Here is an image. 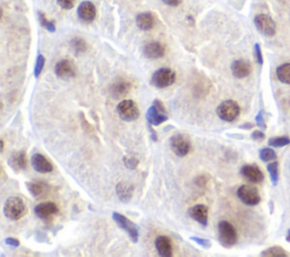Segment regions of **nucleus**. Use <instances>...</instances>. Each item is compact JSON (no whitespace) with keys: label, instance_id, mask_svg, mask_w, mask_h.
Masks as SVG:
<instances>
[{"label":"nucleus","instance_id":"aec40b11","mask_svg":"<svg viewBox=\"0 0 290 257\" xmlns=\"http://www.w3.org/2000/svg\"><path fill=\"white\" fill-rule=\"evenodd\" d=\"M27 159L25 156V152L20 151V152H14L8 159V165L13 169L14 171H21L26 168Z\"/></svg>","mask_w":290,"mask_h":257},{"label":"nucleus","instance_id":"0eeeda50","mask_svg":"<svg viewBox=\"0 0 290 257\" xmlns=\"http://www.w3.org/2000/svg\"><path fill=\"white\" fill-rule=\"evenodd\" d=\"M254 24H255L257 31L265 37H273L277 32V24L267 14L256 15L254 19Z\"/></svg>","mask_w":290,"mask_h":257},{"label":"nucleus","instance_id":"e433bc0d","mask_svg":"<svg viewBox=\"0 0 290 257\" xmlns=\"http://www.w3.org/2000/svg\"><path fill=\"white\" fill-rule=\"evenodd\" d=\"M256 122L261 128H263V129L265 128V121L263 119V111H260L259 115L256 116Z\"/></svg>","mask_w":290,"mask_h":257},{"label":"nucleus","instance_id":"6e6552de","mask_svg":"<svg viewBox=\"0 0 290 257\" xmlns=\"http://www.w3.org/2000/svg\"><path fill=\"white\" fill-rule=\"evenodd\" d=\"M112 219H114L115 222L118 224L119 228H122L123 230L129 236L130 240L133 242L139 241V236H140L139 228H137L132 221L127 219V217L125 216H123V214L117 213V212L112 214Z\"/></svg>","mask_w":290,"mask_h":257},{"label":"nucleus","instance_id":"423d86ee","mask_svg":"<svg viewBox=\"0 0 290 257\" xmlns=\"http://www.w3.org/2000/svg\"><path fill=\"white\" fill-rule=\"evenodd\" d=\"M118 116L125 121H134L140 117V109L133 100H124L117 107Z\"/></svg>","mask_w":290,"mask_h":257},{"label":"nucleus","instance_id":"b1692460","mask_svg":"<svg viewBox=\"0 0 290 257\" xmlns=\"http://www.w3.org/2000/svg\"><path fill=\"white\" fill-rule=\"evenodd\" d=\"M26 187L31 193V195L34 196L35 198H39V197L44 195L45 189H47L44 184H42V182H34V181L26 182Z\"/></svg>","mask_w":290,"mask_h":257},{"label":"nucleus","instance_id":"c756f323","mask_svg":"<svg viewBox=\"0 0 290 257\" xmlns=\"http://www.w3.org/2000/svg\"><path fill=\"white\" fill-rule=\"evenodd\" d=\"M290 144V138L289 137H272V138L269 139V145L273 147H282L286 145H289Z\"/></svg>","mask_w":290,"mask_h":257},{"label":"nucleus","instance_id":"cd10ccee","mask_svg":"<svg viewBox=\"0 0 290 257\" xmlns=\"http://www.w3.org/2000/svg\"><path fill=\"white\" fill-rule=\"evenodd\" d=\"M38 16H39V20H40V24L44 27L45 30H48L49 32H51V33L56 32V25L52 20H49L47 19V16H45L42 12H39Z\"/></svg>","mask_w":290,"mask_h":257},{"label":"nucleus","instance_id":"c85d7f7f","mask_svg":"<svg viewBox=\"0 0 290 257\" xmlns=\"http://www.w3.org/2000/svg\"><path fill=\"white\" fill-rule=\"evenodd\" d=\"M278 162H271V163L268 164V171L270 174L271 181L274 186L278 184V178H279V171H278Z\"/></svg>","mask_w":290,"mask_h":257},{"label":"nucleus","instance_id":"72a5a7b5","mask_svg":"<svg viewBox=\"0 0 290 257\" xmlns=\"http://www.w3.org/2000/svg\"><path fill=\"white\" fill-rule=\"evenodd\" d=\"M190 240L195 241L196 244H199L200 246H202L204 248H210L211 247V241L207 240V239H203V238H199V237H190Z\"/></svg>","mask_w":290,"mask_h":257},{"label":"nucleus","instance_id":"ddd939ff","mask_svg":"<svg viewBox=\"0 0 290 257\" xmlns=\"http://www.w3.org/2000/svg\"><path fill=\"white\" fill-rule=\"evenodd\" d=\"M240 174H242L244 178H246L247 180H249L250 182H254V184H260L264 179L263 172H262L261 169L255 164L244 165L242 170H240Z\"/></svg>","mask_w":290,"mask_h":257},{"label":"nucleus","instance_id":"58836bf2","mask_svg":"<svg viewBox=\"0 0 290 257\" xmlns=\"http://www.w3.org/2000/svg\"><path fill=\"white\" fill-rule=\"evenodd\" d=\"M162 1H164L166 5H168L170 7H177L182 3L183 0H162Z\"/></svg>","mask_w":290,"mask_h":257},{"label":"nucleus","instance_id":"2f4dec72","mask_svg":"<svg viewBox=\"0 0 290 257\" xmlns=\"http://www.w3.org/2000/svg\"><path fill=\"white\" fill-rule=\"evenodd\" d=\"M45 65V58L41 54L38 55L37 60H35V67H34V76L38 77L40 76V74L43 70V67Z\"/></svg>","mask_w":290,"mask_h":257},{"label":"nucleus","instance_id":"f3484780","mask_svg":"<svg viewBox=\"0 0 290 257\" xmlns=\"http://www.w3.org/2000/svg\"><path fill=\"white\" fill-rule=\"evenodd\" d=\"M231 72L236 79H245L252 72V67L247 60L239 59V60H235L231 64Z\"/></svg>","mask_w":290,"mask_h":257},{"label":"nucleus","instance_id":"ea45409f","mask_svg":"<svg viewBox=\"0 0 290 257\" xmlns=\"http://www.w3.org/2000/svg\"><path fill=\"white\" fill-rule=\"evenodd\" d=\"M6 244L9 246H13V247H19L20 246V240H17L15 238H7Z\"/></svg>","mask_w":290,"mask_h":257},{"label":"nucleus","instance_id":"9b49d317","mask_svg":"<svg viewBox=\"0 0 290 257\" xmlns=\"http://www.w3.org/2000/svg\"><path fill=\"white\" fill-rule=\"evenodd\" d=\"M59 212L58 206L52 202H44L38 204L34 207V213L38 217L43 221H50Z\"/></svg>","mask_w":290,"mask_h":257},{"label":"nucleus","instance_id":"a211bd4d","mask_svg":"<svg viewBox=\"0 0 290 257\" xmlns=\"http://www.w3.org/2000/svg\"><path fill=\"white\" fill-rule=\"evenodd\" d=\"M188 214H189V217H192L193 220H195L196 222L202 224L203 227H207V225L208 210L205 205L200 204V205L193 206L192 209H189Z\"/></svg>","mask_w":290,"mask_h":257},{"label":"nucleus","instance_id":"4c0bfd02","mask_svg":"<svg viewBox=\"0 0 290 257\" xmlns=\"http://www.w3.org/2000/svg\"><path fill=\"white\" fill-rule=\"evenodd\" d=\"M264 137L265 135L263 134V132H260V130H255V132H253L252 134V138L254 140H263Z\"/></svg>","mask_w":290,"mask_h":257},{"label":"nucleus","instance_id":"2eb2a0df","mask_svg":"<svg viewBox=\"0 0 290 257\" xmlns=\"http://www.w3.org/2000/svg\"><path fill=\"white\" fill-rule=\"evenodd\" d=\"M77 15H79L80 20H83V22L85 23L93 22L95 17H97V8H95L94 3L91 1H83L79 6Z\"/></svg>","mask_w":290,"mask_h":257},{"label":"nucleus","instance_id":"9d476101","mask_svg":"<svg viewBox=\"0 0 290 257\" xmlns=\"http://www.w3.org/2000/svg\"><path fill=\"white\" fill-rule=\"evenodd\" d=\"M170 146L172 152H174L177 157H185L189 153L190 151V142L187 137H185L182 134H177L170 138Z\"/></svg>","mask_w":290,"mask_h":257},{"label":"nucleus","instance_id":"5701e85b","mask_svg":"<svg viewBox=\"0 0 290 257\" xmlns=\"http://www.w3.org/2000/svg\"><path fill=\"white\" fill-rule=\"evenodd\" d=\"M117 195H118L119 199L122 200L123 203H128L133 197V192L134 188L133 186L128 184V182H119L116 187Z\"/></svg>","mask_w":290,"mask_h":257},{"label":"nucleus","instance_id":"c9c22d12","mask_svg":"<svg viewBox=\"0 0 290 257\" xmlns=\"http://www.w3.org/2000/svg\"><path fill=\"white\" fill-rule=\"evenodd\" d=\"M254 51H255V57H256V60L259 62L260 65L263 64V56H262V51H261V47L259 43L255 44V47H254Z\"/></svg>","mask_w":290,"mask_h":257},{"label":"nucleus","instance_id":"412c9836","mask_svg":"<svg viewBox=\"0 0 290 257\" xmlns=\"http://www.w3.org/2000/svg\"><path fill=\"white\" fill-rule=\"evenodd\" d=\"M130 89H132V84H130L128 80L119 79H117L116 82H114V84L111 85L110 92L115 98H120V97H125L126 94H128Z\"/></svg>","mask_w":290,"mask_h":257},{"label":"nucleus","instance_id":"7c9ffc66","mask_svg":"<svg viewBox=\"0 0 290 257\" xmlns=\"http://www.w3.org/2000/svg\"><path fill=\"white\" fill-rule=\"evenodd\" d=\"M260 159L264 162H269L277 159V154H275V152L272 149L265 147V149H262L260 151Z\"/></svg>","mask_w":290,"mask_h":257},{"label":"nucleus","instance_id":"473e14b6","mask_svg":"<svg viewBox=\"0 0 290 257\" xmlns=\"http://www.w3.org/2000/svg\"><path fill=\"white\" fill-rule=\"evenodd\" d=\"M124 163L128 169L130 170H133V169H135L137 167V164H139V161H137L135 158H132V157H125L124 158Z\"/></svg>","mask_w":290,"mask_h":257},{"label":"nucleus","instance_id":"f8f14e48","mask_svg":"<svg viewBox=\"0 0 290 257\" xmlns=\"http://www.w3.org/2000/svg\"><path fill=\"white\" fill-rule=\"evenodd\" d=\"M31 164L35 171L40 174H49L54 170V165L44 156L40 153H35L31 158Z\"/></svg>","mask_w":290,"mask_h":257},{"label":"nucleus","instance_id":"bb28decb","mask_svg":"<svg viewBox=\"0 0 290 257\" xmlns=\"http://www.w3.org/2000/svg\"><path fill=\"white\" fill-rule=\"evenodd\" d=\"M70 45H72L73 50L76 52V54H83L87 50V43L84 39L81 38H74L72 41H70Z\"/></svg>","mask_w":290,"mask_h":257},{"label":"nucleus","instance_id":"20e7f679","mask_svg":"<svg viewBox=\"0 0 290 257\" xmlns=\"http://www.w3.org/2000/svg\"><path fill=\"white\" fill-rule=\"evenodd\" d=\"M146 120L151 126H159L168 120V114L164 103L159 100H154L146 112Z\"/></svg>","mask_w":290,"mask_h":257},{"label":"nucleus","instance_id":"f257e3e1","mask_svg":"<svg viewBox=\"0 0 290 257\" xmlns=\"http://www.w3.org/2000/svg\"><path fill=\"white\" fill-rule=\"evenodd\" d=\"M3 213H5L7 219L12 221L22 219L26 213L25 203L21 197H9L5 202V205H3Z\"/></svg>","mask_w":290,"mask_h":257},{"label":"nucleus","instance_id":"7ed1b4c3","mask_svg":"<svg viewBox=\"0 0 290 257\" xmlns=\"http://www.w3.org/2000/svg\"><path fill=\"white\" fill-rule=\"evenodd\" d=\"M176 82V73L170 68L155 70L151 77V84L158 89H166Z\"/></svg>","mask_w":290,"mask_h":257},{"label":"nucleus","instance_id":"6ab92c4d","mask_svg":"<svg viewBox=\"0 0 290 257\" xmlns=\"http://www.w3.org/2000/svg\"><path fill=\"white\" fill-rule=\"evenodd\" d=\"M155 248L159 255L162 257H171L172 256V244L171 240L166 236H159L155 239Z\"/></svg>","mask_w":290,"mask_h":257},{"label":"nucleus","instance_id":"4468645a","mask_svg":"<svg viewBox=\"0 0 290 257\" xmlns=\"http://www.w3.org/2000/svg\"><path fill=\"white\" fill-rule=\"evenodd\" d=\"M55 73L59 79H72L76 75V69L72 61L68 59H63V60L57 62L55 67Z\"/></svg>","mask_w":290,"mask_h":257},{"label":"nucleus","instance_id":"a878e982","mask_svg":"<svg viewBox=\"0 0 290 257\" xmlns=\"http://www.w3.org/2000/svg\"><path fill=\"white\" fill-rule=\"evenodd\" d=\"M261 255L269 257H286L288 256V253L284 248L279 247V246H273V247H270L262 252Z\"/></svg>","mask_w":290,"mask_h":257},{"label":"nucleus","instance_id":"39448f33","mask_svg":"<svg viewBox=\"0 0 290 257\" xmlns=\"http://www.w3.org/2000/svg\"><path fill=\"white\" fill-rule=\"evenodd\" d=\"M217 114L221 120L231 122L238 118V116L240 114V107L236 101H232V100L224 101L218 107Z\"/></svg>","mask_w":290,"mask_h":257},{"label":"nucleus","instance_id":"f704fd0d","mask_svg":"<svg viewBox=\"0 0 290 257\" xmlns=\"http://www.w3.org/2000/svg\"><path fill=\"white\" fill-rule=\"evenodd\" d=\"M76 0H57L58 5L63 9H72Z\"/></svg>","mask_w":290,"mask_h":257},{"label":"nucleus","instance_id":"a19ab883","mask_svg":"<svg viewBox=\"0 0 290 257\" xmlns=\"http://www.w3.org/2000/svg\"><path fill=\"white\" fill-rule=\"evenodd\" d=\"M286 239H287V241H288V242H290V230L288 231V234H287V237H286Z\"/></svg>","mask_w":290,"mask_h":257},{"label":"nucleus","instance_id":"f03ea898","mask_svg":"<svg viewBox=\"0 0 290 257\" xmlns=\"http://www.w3.org/2000/svg\"><path fill=\"white\" fill-rule=\"evenodd\" d=\"M218 238L220 244L226 248H230L233 245H236L237 239V231L233 225L228 222V221H221L218 224Z\"/></svg>","mask_w":290,"mask_h":257},{"label":"nucleus","instance_id":"4be33fe9","mask_svg":"<svg viewBox=\"0 0 290 257\" xmlns=\"http://www.w3.org/2000/svg\"><path fill=\"white\" fill-rule=\"evenodd\" d=\"M136 24L140 30L150 31L154 27L155 19L152 13H141L136 17Z\"/></svg>","mask_w":290,"mask_h":257},{"label":"nucleus","instance_id":"393cba45","mask_svg":"<svg viewBox=\"0 0 290 257\" xmlns=\"http://www.w3.org/2000/svg\"><path fill=\"white\" fill-rule=\"evenodd\" d=\"M277 77L281 83L290 84V64H284L277 68Z\"/></svg>","mask_w":290,"mask_h":257},{"label":"nucleus","instance_id":"dca6fc26","mask_svg":"<svg viewBox=\"0 0 290 257\" xmlns=\"http://www.w3.org/2000/svg\"><path fill=\"white\" fill-rule=\"evenodd\" d=\"M165 54H166L165 45L157 41L148 42V43L145 44L143 48V55L147 59H160L164 57Z\"/></svg>","mask_w":290,"mask_h":257},{"label":"nucleus","instance_id":"1a4fd4ad","mask_svg":"<svg viewBox=\"0 0 290 257\" xmlns=\"http://www.w3.org/2000/svg\"><path fill=\"white\" fill-rule=\"evenodd\" d=\"M237 196L244 204L249 206H255L261 202V197L257 189L247 185L240 186L237 191Z\"/></svg>","mask_w":290,"mask_h":257}]
</instances>
